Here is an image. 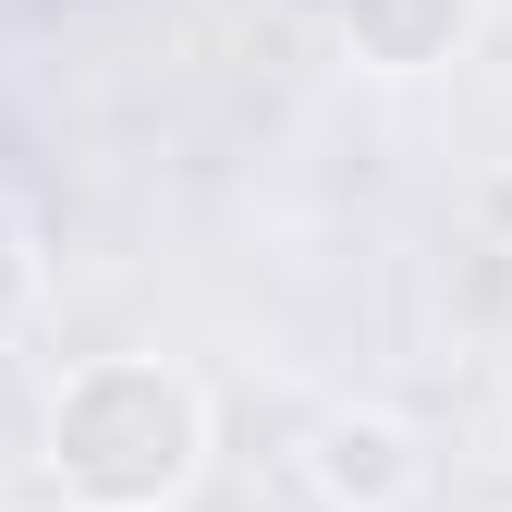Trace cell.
Returning a JSON list of instances; mask_svg holds the SVG:
<instances>
[{"mask_svg":"<svg viewBox=\"0 0 512 512\" xmlns=\"http://www.w3.org/2000/svg\"><path fill=\"white\" fill-rule=\"evenodd\" d=\"M37 452L74 512H183L220 452V415L208 378H183L171 354H86L49 378Z\"/></svg>","mask_w":512,"mask_h":512,"instance_id":"obj_1","label":"cell"},{"mask_svg":"<svg viewBox=\"0 0 512 512\" xmlns=\"http://www.w3.org/2000/svg\"><path fill=\"white\" fill-rule=\"evenodd\" d=\"M293 476H305L317 512H403V500L427 488V452H415L403 415H378V403H330V415H305Z\"/></svg>","mask_w":512,"mask_h":512,"instance_id":"obj_2","label":"cell"},{"mask_svg":"<svg viewBox=\"0 0 512 512\" xmlns=\"http://www.w3.org/2000/svg\"><path fill=\"white\" fill-rule=\"evenodd\" d=\"M330 37L366 74H439L476 37V0H330Z\"/></svg>","mask_w":512,"mask_h":512,"instance_id":"obj_3","label":"cell"},{"mask_svg":"<svg viewBox=\"0 0 512 512\" xmlns=\"http://www.w3.org/2000/svg\"><path fill=\"white\" fill-rule=\"evenodd\" d=\"M37 305H49V232H37V208L0 196V342H25Z\"/></svg>","mask_w":512,"mask_h":512,"instance_id":"obj_4","label":"cell"}]
</instances>
